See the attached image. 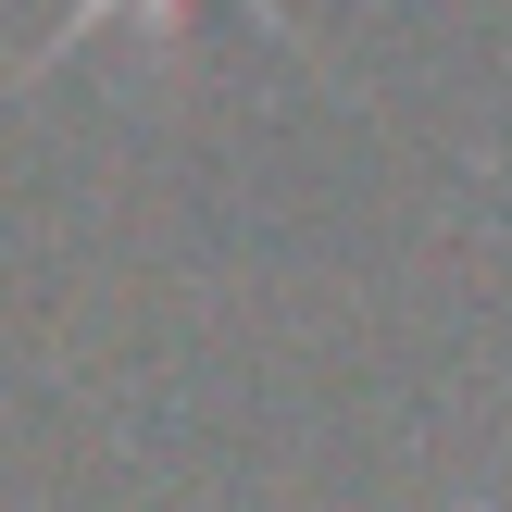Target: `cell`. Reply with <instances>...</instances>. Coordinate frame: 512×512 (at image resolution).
Segmentation results:
<instances>
[{
	"label": "cell",
	"mask_w": 512,
	"mask_h": 512,
	"mask_svg": "<svg viewBox=\"0 0 512 512\" xmlns=\"http://www.w3.org/2000/svg\"><path fill=\"white\" fill-rule=\"evenodd\" d=\"M188 13H200V0H75V13L50 25L38 50H25V75L75 63V50H88V38H113V25H163V38H188ZM250 13H275V0H250ZM275 25H288V13H275ZM288 38H300V25H288Z\"/></svg>",
	"instance_id": "obj_1"
}]
</instances>
